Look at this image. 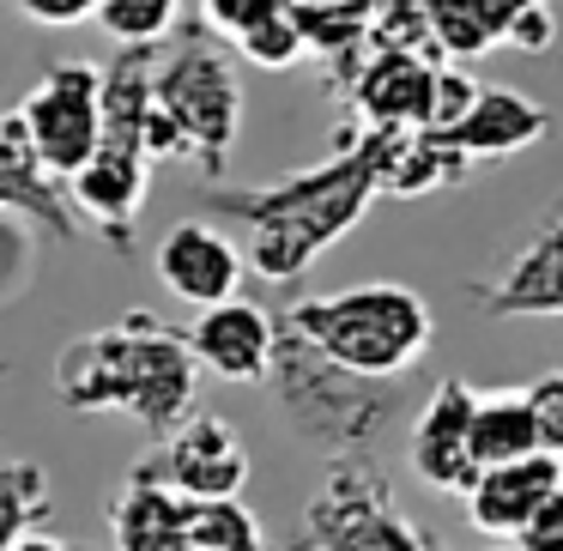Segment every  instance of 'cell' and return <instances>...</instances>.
<instances>
[{
  "mask_svg": "<svg viewBox=\"0 0 563 551\" xmlns=\"http://www.w3.org/2000/svg\"><path fill=\"white\" fill-rule=\"evenodd\" d=\"M31 146H37L49 176H74L79 164L98 152L103 134V67L98 62H55L19 103Z\"/></svg>",
  "mask_w": 563,
  "mask_h": 551,
  "instance_id": "cell-7",
  "label": "cell"
},
{
  "mask_svg": "<svg viewBox=\"0 0 563 551\" xmlns=\"http://www.w3.org/2000/svg\"><path fill=\"white\" fill-rule=\"evenodd\" d=\"M291 551H442L412 515L394 503L382 473L357 454H340L303 509V533Z\"/></svg>",
  "mask_w": 563,
  "mask_h": 551,
  "instance_id": "cell-6",
  "label": "cell"
},
{
  "mask_svg": "<svg viewBox=\"0 0 563 551\" xmlns=\"http://www.w3.org/2000/svg\"><path fill=\"white\" fill-rule=\"evenodd\" d=\"M31 25H86L98 13V0H13Z\"/></svg>",
  "mask_w": 563,
  "mask_h": 551,
  "instance_id": "cell-31",
  "label": "cell"
},
{
  "mask_svg": "<svg viewBox=\"0 0 563 551\" xmlns=\"http://www.w3.org/2000/svg\"><path fill=\"white\" fill-rule=\"evenodd\" d=\"M176 551H200V546H176Z\"/></svg>",
  "mask_w": 563,
  "mask_h": 551,
  "instance_id": "cell-34",
  "label": "cell"
},
{
  "mask_svg": "<svg viewBox=\"0 0 563 551\" xmlns=\"http://www.w3.org/2000/svg\"><path fill=\"white\" fill-rule=\"evenodd\" d=\"M152 273L164 279V291L183 297L188 309H207V304H224V297L243 291V273H249V255L207 219H183L158 236L152 249Z\"/></svg>",
  "mask_w": 563,
  "mask_h": 551,
  "instance_id": "cell-12",
  "label": "cell"
},
{
  "mask_svg": "<svg viewBox=\"0 0 563 551\" xmlns=\"http://www.w3.org/2000/svg\"><path fill=\"white\" fill-rule=\"evenodd\" d=\"M0 212H25V219H37L43 231L62 236V243L79 236L74 200H67L62 176L43 170V158H37V146H31L25 122H19V110H0Z\"/></svg>",
  "mask_w": 563,
  "mask_h": 551,
  "instance_id": "cell-16",
  "label": "cell"
},
{
  "mask_svg": "<svg viewBox=\"0 0 563 551\" xmlns=\"http://www.w3.org/2000/svg\"><path fill=\"white\" fill-rule=\"evenodd\" d=\"M473 98H478V79L461 62H437V74H430V128H454L473 110Z\"/></svg>",
  "mask_w": 563,
  "mask_h": 551,
  "instance_id": "cell-26",
  "label": "cell"
},
{
  "mask_svg": "<svg viewBox=\"0 0 563 551\" xmlns=\"http://www.w3.org/2000/svg\"><path fill=\"white\" fill-rule=\"evenodd\" d=\"M231 49L243 55L249 67H261V74H285V67H297V62L309 55V49H303V31H297V7L285 0L279 13L261 19V25L249 31V37H236Z\"/></svg>",
  "mask_w": 563,
  "mask_h": 551,
  "instance_id": "cell-25",
  "label": "cell"
},
{
  "mask_svg": "<svg viewBox=\"0 0 563 551\" xmlns=\"http://www.w3.org/2000/svg\"><path fill=\"white\" fill-rule=\"evenodd\" d=\"M539 449V425L533 406H527V388H490L478 394L473 406V461L478 466H503L521 461V454Z\"/></svg>",
  "mask_w": 563,
  "mask_h": 551,
  "instance_id": "cell-21",
  "label": "cell"
},
{
  "mask_svg": "<svg viewBox=\"0 0 563 551\" xmlns=\"http://www.w3.org/2000/svg\"><path fill=\"white\" fill-rule=\"evenodd\" d=\"M43 515H49V478H43V466L0 454V551H13V539L43 527Z\"/></svg>",
  "mask_w": 563,
  "mask_h": 551,
  "instance_id": "cell-23",
  "label": "cell"
},
{
  "mask_svg": "<svg viewBox=\"0 0 563 551\" xmlns=\"http://www.w3.org/2000/svg\"><path fill=\"white\" fill-rule=\"evenodd\" d=\"M297 333L316 345L328 364L352 370V376L369 382H400L418 357L437 340V321H430V304L412 291V285H345V291H321V297H297L285 309Z\"/></svg>",
  "mask_w": 563,
  "mask_h": 551,
  "instance_id": "cell-3",
  "label": "cell"
},
{
  "mask_svg": "<svg viewBox=\"0 0 563 551\" xmlns=\"http://www.w3.org/2000/svg\"><path fill=\"white\" fill-rule=\"evenodd\" d=\"M13 551H74V546H67V539H55L49 527H31L25 539H13Z\"/></svg>",
  "mask_w": 563,
  "mask_h": 551,
  "instance_id": "cell-32",
  "label": "cell"
},
{
  "mask_svg": "<svg viewBox=\"0 0 563 551\" xmlns=\"http://www.w3.org/2000/svg\"><path fill=\"white\" fill-rule=\"evenodd\" d=\"M449 134V146L461 152L466 164H490V158H515V152L539 146V140L551 134V110L533 98H521V91H503V86H478L473 110L461 115L454 128H442Z\"/></svg>",
  "mask_w": 563,
  "mask_h": 551,
  "instance_id": "cell-17",
  "label": "cell"
},
{
  "mask_svg": "<svg viewBox=\"0 0 563 551\" xmlns=\"http://www.w3.org/2000/svg\"><path fill=\"white\" fill-rule=\"evenodd\" d=\"M466 297L490 321H563V219H545L497 279Z\"/></svg>",
  "mask_w": 563,
  "mask_h": 551,
  "instance_id": "cell-13",
  "label": "cell"
},
{
  "mask_svg": "<svg viewBox=\"0 0 563 551\" xmlns=\"http://www.w3.org/2000/svg\"><path fill=\"white\" fill-rule=\"evenodd\" d=\"M195 382L200 364L188 352V333L152 309H128L110 328L67 340L55 357V400L67 412H122L152 437L195 412Z\"/></svg>",
  "mask_w": 563,
  "mask_h": 551,
  "instance_id": "cell-2",
  "label": "cell"
},
{
  "mask_svg": "<svg viewBox=\"0 0 563 551\" xmlns=\"http://www.w3.org/2000/svg\"><path fill=\"white\" fill-rule=\"evenodd\" d=\"M152 103L183 134L188 164H200V176H224V158L243 134V79L231 49H219L212 37L176 43L170 62H158L152 74Z\"/></svg>",
  "mask_w": 563,
  "mask_h": 551,
  "instance_id": "cell-5",
  "label": "cell"
},
{
  "mask_svg": "<svg viewBox=\"0 0 563 551\" xmlns=\"http://www.w3.org/2000/svg\"><path fill=\"white\" fill-rule=\"evenodd\" d=\"M527 406H533V425H539V449L563 454V370L527 382Z\"/></svg>",
  "mask_w": 563,
  "mask_h": 551,
  "instance_id": "cell-29",
  "label": "cell"
},
{
  "mask_svg": "<svg viewBox=\"0 0 563 551\" xmlns=\"http://www.w3.org/2000/svg\"><path fill=\"white\" fill-rule=\"evenodd\" d=\"M183 333H188L200 376H219V382H267L273 352H279V316L249 304L243 291L195 309V328Z\"/></svg>",
  "mask_w": 563,
  "mask_h": 551,
  "instance_id": "cell-11",
  "label": "cell"
},
{
  "mask_svg": "<svg viewBox=\"0 0 563 551\" xmlns=\"http://www.w3.org/2000/svg\"><path fill=\"white\" fill-rule=\"evenodd\" d=\"M267 388L279 394L285 425H291L303 442H316L328 461H340V454H364L369 442L382 437L388 412H394V388L382 394V382L328 364V357H321L285 316H279V352H273Z\"/></svg>",
  "mask_w": 563,
  "mask_h": 551,
  "instance_id": "cell-4",
  "label": "cell"
},
{
  "mask_svg": "<svg viewBox=\"0 0 563 551\" xmlns=\"http://www.w3.org/2000/svg\"><path fill=\"white\" fill-rule=\"evenodd\" d=\"M515 551H563V485H551L539 497V509L527 515V527L515 533Z\"/></svg>",
  "mask_w": 563,
  "mask_h": 551,
  "instance_id": "cell-30",
  "label": "cell"
},
{
  "mask_svg": "<svg viewBox=\"0 0 563 551\" xmlns=\"http://www.w3.org/2000/svg\"><path fill=\"white\" fill-rule=\"evenodd\" d=\"M430 7V37H437V55L449 62H473V55L497 49L509 19L521 13L527 0H424Z\"/></svg>",
  "mask_w": 563,
  "mask_h": 551,
  "instance_id": "cell-20",
  "label": "cell"
},
{
  "mask_svg": "<svg viewBox=\"0 0 563 551\" xmlns=\"http://www.w3.org/2000/svg\"><path fill=\"white\" fill-rule=\"evenodd\" d=\"M98 19L103 31H110L115 43H164L176 31V19H183V0H98Z\"/></svg>",
  "mask_w": 563,
  "mask_h": 551,
  "instance_id": "cell-24",
  "label": "cell"
},
{
  "mask_svg": "<svg viewBox=\"0 0 563 551\" xmlns=\"http://www.w3.org/2000/svg\"><path fill=\"white\" fill-rule=\"evenodd\" d=\"M430 55L369 49L352 67V115L357 128H430Z\"/></svg>",
  "mask_w": 563,
  "mask_h": 551,
  "instance_id": "cell-14",
  "label": "cell"
},
{
  "mask_svg": "<svg viewBox=\"0 0 563 551\" xmlns=\"http://www.w3.org/2000/svg\"><path fill=\"white\" fill-rule=\"evenodd\" d=\"M140 466H152V473L164 478L170 491H183V497L207 503V497H243L249 485V442L236 437L231 418L219 412H188L183 425H170L158 437V449L140 454Z\"/></svg>",
  "mask_w": 563,
  "mask_h": 551,
  "instance_id": "cell-8",
  "label": "cell"
},
{
  "mask_svg": "<svg viewBox=\"0 0 563 551\" xmlns=\"http://www.w3.org/2000/svg\"><path fill=\"white\" fill-rule=\"evenodd\" d=\"M503 43L521 49V55H551V49H558V0H527L521 13L509 19Z\"/></svg>",
  "mask_w": 563,
  "mask_h": 551,
  "instance_id": "cell-28",
  "label": "cell"
},
{
  "mask_svg": "<svg viewBox=\"0 0 563 551\" xmlns=\"http://www.w3.org/2000/svg\"><path fill=\"white\" fill-rule=\"evenodd\" d=\"M297 7H333V0H297Z\"/></svg>",
  "mask_w": 563,
  "mask_h": 551,
  "instance_id": "cell-33",
  "label": "cell"
},
{
  "mask_svg": "<svg viewBox=\"0 0 563 551\" xmlns=\"http://www.w3.org/2000/svg\"><path fill=\"white\" fill-rule=\"evenodd\" d=\"M188 503L183 491H170L152 466L134 461V473L122 478L110 503V539L115 551H176L188 539Z\"/></svg>",
  "mask_w": 563,
  "mask_h": 551,
  "instance_id": "cell-18",
  "label": "cell"
},
{
  "mask_svg": "<svg viewBox=\"0 0 563 551\" xmlns=\"http://www.w3.org/2000/svg\"><path fill=\"white\" fill-rule=\"evenodd\" d=\"M400 128H345L333 140L328 164L297 170L267 188H207V207L249 224V273L273 285H291L352 231L382 195V164Z\"/></svg>",
  "mask_w": 563,
  "mask_h": 551,
  "instance_id": "cell-1",
  "label": "cell"
},
{
  "mask_svg": "<svg viewBox=\"0 0 563 551\" xmlns=\"http://www.w3.org/2000/svg\"><path fill=\"white\" fill-rule=\"evenodd\" d=\"M183 546L200 551H273L267 527H261L255 509H243L236 497H207V503H188V539Z\"/></svg>",
  "mask_w": 563,
  "mask_h": 551,
  "instance_id": "cell-22",
  "label": "cell"
},
{
  "mask_svg": "<svg viewBox=\"0 0 563 551\" xmlns=\"http://www.w3.org/2000/svg\"><path fill=\"white\" fill-rule=\"evenodd\" d=\"M497 551H509V546H497Z\"/></svg>",
  "mask_w": 563,
  "mask_h": 551,
  "instance_id": "cell-35",
  "label": "cell"
},
{
  "mask_svg": "<svg viewBox=\"0 0 563 551\" xmlns=\"http://www.w3.org/2000/svg\"><path fill=\"white\" fill-rule=\"evenodd\" d=\"M62 188H67V200H74L79 219L103 236V249L134 255V224H140L146 195H152V158H146V152L98 146Z\"/></svg>",
  "mask_w": 563,
  "mask_h": 551,
  "instance_id": "cell-10",
  "label": "cell"
},
{
  "mask_svg": "<svg viewBox=\"0 0 563 551\" xmlns=\"http://www.w3.org/2000/svg\"><path fill=\"white\" fill-rule=\"evenodd\" d=\"M551 485H563V454H551V449H533V454L503 461V466H478L473 485L461 491L466 521L490 539H515Z\"/></svg>",
  "mask_w": 563,
  "mask_h": 551,
  "instance_id": "cell-15",
  "label": "cell"
},
{
  "mask_svg": "<svg viewBox=\"0 0 563 551\" xmlns=\"http://www.w3.org/2000/svg\"><path fill=\"white\" fill-rule=\"evenodd\" d=\"M473 406L478 388L466 376H442L430 388V400L412 412V430H406V461H412L418 485L449 491L461 497L473 485L478 461H473Z\"/></svg>",
  "mask_w": 563,
  "mask_h": 551,
  "instance_id": "cell-9",
  "label": "cell"
},
{
  "mask_svg": "<svg viewBox=\"0 0 563 551\" xmlns=\"http://www.w3.org/2000/svg\"><path fill=\"white\" fill-rule=\"evenodd\" d=\"M279 7H285V0H200V25H207L212 37L236 43V37H249L261 19L279 13Z\"/></svg>",
  "mask_w": 563,
  "mask_h": 551,
  "instance_id": "cell-27",
  "label": "cell"
},
{
  "mask_svg": "<svg viewBox=\"0 0 563 551\" xmlns=\"http://www.w3.org/2000/svg\"><path fill=\"white\" fill-rule=\"evenodd\" d=\"M466 170H473V164L449 146L442 128H400L394 146H388V164H382V195L418 200V195H430V188L466 183Z\"/></svg>",
  "mask_w": 563,
  "mask_h": 551,
  "instance_id": "cell-19",
  "label": "cell"
}]
</instances>
